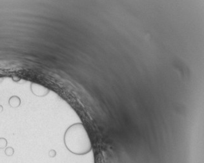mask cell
<instances>
[{"label": "cell", "instance_id": "1", "mask_svg": "<svg viewBox=\"0 0 204 163\" xmlns=\"http://www.w3.org/2000/svg\"><path fill=\"white\" fill-rule=\"evenodd\" d=\"M64 144L71 153L83 155L92 150V144L86 128L82 123H76L67 129Z\"/></svg>", "mask_w": 204, "mask_h": 163}, {"label": "cell", "instance_id": "2", "mask_svg": "<svg viewBox=\"0 0 204 163\" xmlns=\"http://www.w3.org/2000/svg\"><path fill=\"white\" fill-rule=\"evenodd\" d=\"M31 90L32 94L38 97H43L47 96L50 91L49 89L46 87L35 82L31 83Z\"/></svg>", "mask_w": 204, "mask_h": 163}, {"label": "cell", "instance_id": "3", "mask_svg": "<svg viewBox=\"0 0 204 163\" xmlns=\"http://www.w3.org/2000/svg\"><path fill=\"white\" fill-rule=\"evenodd\" d=\"M21 103V99L19 97L14 95L11 97L9 100V104L13 108H17L20 106Z\"/></svg>", "mask_w": 204, "mask_h": 163}, {"label": "cell", "instance_id": "4", "mask_svg": "<svg viewBox=\"0 0 204 163\" xmlns=\"http://www.w3.org/2000/svg\"><path fill=\"white\" fill-rule=\"evenodd\" d=\"M5 154L8 157H11L14 154V150L13 147H7L5 150Z\"/></svg>", "mask_w": 204, "mask_h": 163}, {"label": "cell", "instance_id": "5", "mask_svg": "<svg viewBox=\"0 0 204 163\" xmlns=\"http://www.w3.org/2000/svg\"><path fill=\"white\" fill-rule=\"evenodd\" d=\"M7 140L3 138V137H1L0 138V149H5L6 148L7 146Z\"/></svg>", "mask_w": 204, "mask_h": 163}, {"label": "cell", "instance_id": "6", "mask_svg": "<svg viewBox=\"0 0 204 163\" xmlns=\"http://www.w3.org/2000/svg\"><path fill=\"white\" fill-rule=\"evenodd\" d=\"M48 155H49L50 158H54V157H55L56 155V151L54 150H53V149L50 150L49 151Z\"/></svg>", "mask_w": 204, "mask_h": 163}, {"label": "cell", "instance_id": "7", "mask_svg": "<svg viewBox=\"0 0 204 163\" xmlns=\"http://www.w3.org/2000/svg\"><path fill=\"white\" fill-rule=\"evenodd\" d=\"M3 107L2 105H0V113L3 112Z\"/></svg>", "mask_w": 204, "mask_h": 163}, {"label": "cell", "instance_id": "8", "mask_svg": "<svg viewBox=\"0 0 204 163\" xmlns=\"http://www.w3.org/2000/svg\"><path fill=\"white\" fill-rule=\"evenodd\" d=\"M3 78H0V83H1L3 82Z\"/></svg>", "mask_w": 204, "mask_h": 163}]
</instances>
